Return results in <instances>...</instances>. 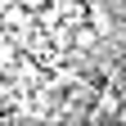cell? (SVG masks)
Segmentation results:
<instances>
[{
    "label": "cell",
    "mask_w": 126,
    "mask_h": 126,
    "mask_svg": "<svg viewBox=\"0 0 126 126\" xmlns=\"http://www.w3.org/2000/svg\"><path fill=\"white\" fill-rule=\"evenodd\" d=\"M45 5H50V0H18V9H23V14H41Z\"/></svg>",
    "instance_id": "7a4b0ae2"
},
{
    "label": "cell",
    "mask_w": 126,
    "mask_h": 126,
    "mask_svg": "<svg viewBox=\"0 0 126 126\" xmlns=\"http://www.w3.org/2000/svg\"><path fill=\"white\" fill-rule=\"evenodd\" d=\"M117 117H122V122H126V104H122V108H117Z\"/></svg>",
    "instance_id": "3957f363"
},
{
    "label": "cell",
    "mask_w": 126,
    "mask_h": 126,
    "mask_svg": "<svg viewBox=\"0 0 126 126\" xmlns=\"http://www.w3.org/2000/svg\"><path fill=\"white\" fill-rule=\"evenodd\" d=\"M99 45V27H77V50H90Z\"/></svg>",
    "instance_id": "6da1fadb"
}]
</instances>
